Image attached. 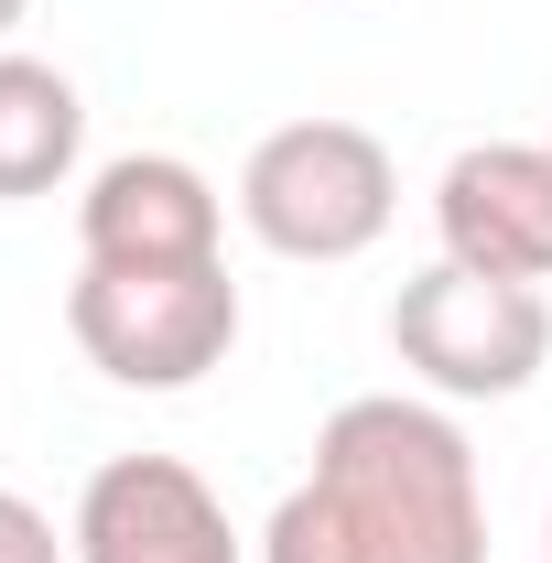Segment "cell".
Wrapping results in <instances>:
<instances>
[{"mask_svg":"<svg viewBox=\"0 0 552 563\" xmlns=\"http://www.w3.org/2000/svg\"><path fill=\"white\" fill-rule=\"evenodd\" d=\"M261 563H487V488L466 422L422 390L336 401L303 488L261 520Z\"/></svg>","mask_w":552,"mask_h":563,"instance_id":"1","label":"cell"},{"mask_svg":"<svg viewBox=\"0 0 552 563\" xmlns=\"http://www.w3.org/2000/svg\"><path fill=\"white\" fill-rule=\"evenodd\" d=\"M390 217H401V163L357 120H281L239 163V228L272 261H314V272L357 261L390 239Z\"/></svg>","mask_w":552,"mask_h":563,"instance_id":"2","label":"cell"},{"mask_svg":"<svg viewBox=\"0 0 552 563\" xmlns=\"http://www.w3.org/2000/svg\"><path fill=\"white\" fill-rule=\"evenodd\" d=\"M66 336L98 379L120 390H196L207 368L239 347V282L228 261H185V272H109L76 261L66 282Z\"/></svg>","mask_w":552,"mask_h":563,"instance_id":"3","label":"cell"},{"mask_svg":"<svg viewBox=\"0 0 552 563\" xmlns=\"http://www.w3.org/2000/svg\"><path fill=\"white\" fill-rule=\"evenodd\" d=\"M390 347L433 401H520L552 357L542 282H487L466 261H433L390 292Z\"/></svg>","mask_w":552,"mask_h":563,"instance_id":"4","label":"cell"},{"mask_svg":"<svg viewBox=\"0 0 552 563\" xmlns=\"http://www.w3.org/2000/svg\"><path fill=\"white\" fill-rule=\"evenodd\" d=\"M66 542H76V563H250L228 498L185 455H109V466H87Z\"/></svg>","mask_w":552,"mask_h":563,"instance_id":"5","label":"cell"},{"mask_svg":"<svg viewBox=\"0 0 552 563\" xmlns=\"http://www.w3.org/2000/svg\"><path fill=\"white\" fill-rule=\"evenodd\" d=\"M433 239L444 261L487 282H552V152L542 141H466L433 174Z\"/></svg>","mask_w":552,"mask_h":563,"instance_id":"6","label":"cell"},{"mask_svg":"<svg viewBox=\"0 0 552 563\" xmlns=\"http://www.w3.org/2000/svg\"><path fill=\"white\" fill-rule=\"evenodd\" d=\"M217 239H228V207L185 152H120L76 196V250L109 272H185V261H217Z\"/></svg>","mask_w":552,"mask_h":563,"instance_id":"7","label":"cell"},{"mask_svg":"<svg viewBox=\"0 0 552 563\" xmlns=\"http://www.w3.org/2000/svg\"><path fill=\"white\" fill-rule=\"evenodd\" d=\"M76 152H87V98H76V76L0 44V207L55 196L76 174Z\"/></svg>","mask_w":552,"mask_h":563,"instance_id":"8","label":"cell"},{"mask_svg":"<svg viewBox=\"0 0 552 563\" xmlns=\"http://www.w3.org/2000/svg\"><path fill=\"white\" fill-rule=\"evenodd\" d=\"M0 563H76V542L33 509L22 488H0Z\"/></svg>","mask_w":552,"mask_h":563,"instance_id":"9","label":"cell"},{"mask_svg":"<svg viewBox=\"0 0 552 563\" xmlns=\"http://www.w3.org/2000/svg\"><path fill=\"white\" fill-rule=\"evenodd\" d=\"M22 11H33V0H0V44H11V22H22Z\"/></svg>","mask_w":552,"mask_h":563,"instance_id":"10","label":"cell"},{"mask_svg":"<svg viewBox=\"0 0 552 563\" xmlns=\"http://www.w3.org/2000/svg\"><path fill=\"white\" fill-rule=\"evenodd\" d=\"M542 553H552V520H542Z\"/></svg>","mask_w":552,"mask_h":563,"instance_id":"11","label":"cell"},{"mask_svg":"<svg viewBox=\"0 0 552 563\" xmlns=\"http://www.w3.org/2000/svg\"><path fill=\"white\" fill-rule=\"evenodd\" d=\"M542 152H552V131H542Z\"/></svg>","mask_w":552,"mask_h":563,"instance_id":"12","label":"cell"}]
</instances>
